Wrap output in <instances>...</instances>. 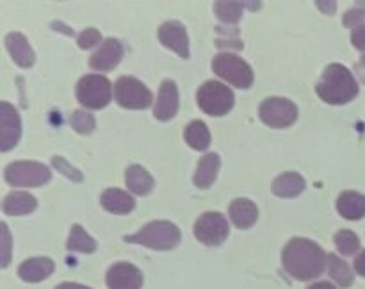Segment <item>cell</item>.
I'll list each match as a JSON object with an SVG mask.
<instances>
[{
    "label": "cell",
    "mask_w": 365,
    "mask_h": 289,
    "mask_svg": "<svg viewBox=\"0 0 365 289\" xmlns=\"http://www.w3.org/2000/svg\"><path fill=\"white\" fill-rule=\"evenodd\" d=\"M282 263L291 277L298 280H312L327 270L328 255L317 243L305 238H294L285 245Z\"/></svg>",
    "instance_id": "1"
},
{
    "label": "cell",
    "mask_w": 365,
    "mask_h": 289,
    "mask_svg": "<svg viewBox=\"0 0 365 289\" xmlns=\"http://www.w3.org/2000/svg\"><path fill=\"white\" fill-rule=\"evenodd\" d=\"M316 89L321 100L334 103V106L351 102L359 95V84H356L353 73L339 63L328 64Z\"/></svg>",
    "instance_id": "2"
},
{
    "label": "cell",
    "mask_w": 365,
    "mask_h": 289,
    "mask_svg": "<svg viewBox=\"0 0 365 289\" xmlns=\"http://www.w3.org/2000/svg\"><path fill=\"white\" fill-rule=\"evenodd\" d=\"M125 241L148 246L152 250H171L180 243V230L171 221H150L139 232L127 235Z\"/></svg>",
    "instance_id": "3"
},
{
    "label": "cell",
    "mask_w": 365,
    "mask_h": 289,
    "mask_svg": "<svg viewBox=\"0 0 365 289\" xmlns=\"http://www.w3.org/2000/svg\"><path fill=\"white\" fill-rule=\"evenodd\" d=\"M196 102H198L200 109H203L210 116H223V114L230 113L234 107V93L221 82L209 81L198 89Z\"/></svg>",
    "instance_id": "4"
},
{
    "label": "cell",
    "mask_w": 365,
    "mask_h": 289,
    "mask_svg": "<svg viewBox=\"0 0 365 289\" xmlns=\"http://www.w3.org/2000/svg\"><path fill=\"white\" fill-rule=\"evenodd\" d=\"M214 73L237 88H250L253 84V70L245 59L235 54H220L212 59Z\"/></svg>",
    "instance_id": "5"
},
{
    "label": "cell",
    "mask_w": 365,
    "mask_h": 289,
    "mask_svg": "<svg viewBox=\"0 0 365 289\" xmlns=\"http://www.w3.org/2000/svg\"><path fill=\"white\" fill-rule=\"evenodd\" d=\"M77 98L86 109H102L113 98V86L102 75H86L77 84Z\"/></svg>",
    "instance_id": "6"
},
{
    "label": "cell",
    "mask_w": 365,
    "mask_h": 289,
    "mask_svg": "<svg viewBox=\"0 0 365 289\" xmlns=\"http://www.w3.org/2000/svg\"><path fill=\"white\" fill-rule=\"evenodd\" d=\"M7 184L21 186V188H38L46 184L52 177L50 170L36 161H14L6 168Z\"/></svg>",
    "instance_id": "7"
},
{
    "label": "cell",
    "mask_w": 365,
    "mask_h": 289,
    "mask_svg": "<svg viewBox=\"0 0 365 289\" xmlns=\"http://www.w3.org/2000/svg\"><path fill=\"white\" fill-rule=\"evenodd\" d=\"M114 96H116V102L125 109H145L152 103L150 89L141 81L135 77H127V75L118 78Z\"/></svg>",
    "instance_id": "8"
},
{
    "label": "cell",
    "mask_w": 365,
    "mask_h": 289,
    "mask_svg": "<svg viewBox=\"0 0 365 289\" xmlns=\"http://www.w3.org/2000/svg\"><path fill=\"white\" fill-rule=\"evenodd\" d=\"M260 118L266 125L273 128L291 127L298 118V107L287 98H267L260 106Z\"/></svg>",
    "instance_id": "9"
},
{
    "label": "cell",
    "mask_w": 365,
    "mask_h": 289,
    "mask_svg": "<svg viewBox=\"0 0 365 289\" xmlns=\"http://www.w3.org/2000/svg\"><path fill=\"white\" fill-rule=\"evenodd\" d=\"M228 221L223 214L220 213H205L196 220L195 235L203 245L217 246L228 238Z\"/></svg>",
    "instance_id": "10"
},
{
    "label": "cell",
    "mask_w": 365,
    "mask_h": 289,
    "mask_svg": "<svg viewBox=\"0 0 365 289\" xmlns=\"http://www.w3.org/2000/svg\"><path fill=\"white\" fill-rule=\"evenodd\" d=\"M21 134V121L18 111L9 102L0 103V148L9 152L16 146Z\"/></svg>",
    "instance_id": "11"
},
{
    "label": "cell",
    "mask_w": 365,
    "mask_h": 289,
    "mask_svg": "<svg viewBox=\"0 0 365 289\" xmlns=\"http://www.w3.org/2000/svg\"><path fill=\"white\" fill-rule=\"evenodd\" d=\"M143 273L130 263H116L107 271L109 289H141Z\"/></svg>",
    "instance_id": "12"
},
{
    "label": "cell",
    "mask_w": 365,
    "mask_h": 289,
    "mask_svg": "<svg viewBox=\"0 0 365 289\" xmlns=\"http://www.w3.org/2000/svg\"><path fill=\"white\" fill-rule=\"evenodd\" d=\"M159 39L164 46L177 52L180 57H189V38L187 31L178 21H166L159 29Z\"/></svg>",
    "instance_id": "13"
},
{
    "label": "cell",
    "mask_w": 365,
    "mask_h": 289,
    "mask_svg": "<svg viewBox=\"0 0 365 289\" xmlns=\"http://www.w3.org/2000/svg\"><path fill=\"white\" fill-rule=\"evenodd\" d=\"M123 57V46L118 39L109 38L100 45V49L89 59V66L100 71H109L118 66V63Z\"/></svg>",
    "instance_id": "14"
},
{
    "label": "cell",
    "mask_w": 365,
    "mask_h": 289,
    "mask_svg": "<svg viewBox=\"0 0 365 289\" xmlns=\"http://www.w3.org/2000/svg\"><path fill=\"white\" fill-rule=\"evenodd\" d=\"M178 111V88L173 81H164L160 84L159 96H157L153 116L160 121H168L177 114Z\"/></svg>",
    "instance_id": "15"
},
{
    "label": "cell",
    "mask_w": 365,
    "mask_h": 289,
    "mask_svg": "<svg viewBox=\"0 0 365 289\" xmlns=\"http://www.w3.org/2000/svg\"><path fill=\"white\" fill-rule=\"evenodd\" d=\"M53 266L56 264L48 257H32V259L21 263V266L18 268V275L25 282H41L52 275Z\"/></svg>",
    "instance_id": "16"
},
{
    "label": "cell",
    "mask_w": 365,
    "mask_h": 289,
    "mask_svg": "<svg viewBox=\"0 0 365 289\" xmlns=\"http://www.w3.org/2000/svg\"><path fill=\"white\" fill-rule=\"evenodd\" d=\"M6 46L18 66L31 68L34 64V52H32L31 45H29L24 34H20V32H9L6 36Z\"/></svg>",
    "instance_id": "17"
},
{
    "label": "cell",
    "mask_w": 365,
    "mask_h": 289,
    "mask_svg": "<svg viewBox=\"0 0 365 289\" xmlns=\"http://www.w3.org/2000/svg\"><path fill=\"white\" fill-rule=\"evenodd\" d=\"M100 203L106 211L114 214H128L135 207V200L127 191L118 188H109L100 196Z\"/></svg>",
    "instance_id": "18"
},
{
    "label": "cell",
    "mask_w": 365,
    "mask_h": 289,
    "mask_svg": "<svg viewBox=\"0 0 365 289\" xmlns=\"http://www.w3.org/2000/svg\"><path fill=\"white\" fill-rule=\"evenodd\" d=\"M337 211L346 220H360L365 216V196L356 191H344L337 198Z\"/></svg>",
    "instance_id": "19"
},
{
    "label": "cell",
    "mask_w": 365,
    "mask_h": 289,
    "mask_svg": "<svg viewBox=\"0 0 365 289\" xmlns=\"http://www.w3.org/2000/svg\"><path fill=\"white\" fill-rule=\"evenodd\" d=\"M230 218L239 228H250L259 218V209L248 198H237L230 206Z\"/></svg>",
    "instance_id": "20"
},
{
    "label": "cell",
    "mask_w": 365,
    "mask_h": 289,
    "mask_svg": "<svg viewBox=\"0 0 365 289\" xmlns=\"http://www.w3.org/2000/svg\"><path fill=\"white\" fill-rule=\"evenodd\" d=\"M2 207L7 216H24V214H31L38 207V200L24 191L9 193L4 200Z\"/></svg>",
    "instance_id": "21"
},
{
    "label": "cell",
    "mask_w": 365,
    "mask_h": 289,
    "mask_svg": "<svg viewBox=\"0 0 365 289\" xmlns=\"http://www.w3.org/2000/svg\"><path fill=\"white\" fill-rule=\"evenodd\" d=\"M220 170V156L217 153H207L198 161V168L195 173V186L196 188H210L217 177Z\"/></svg>",
    "instance_id": "22"
},
{
    "label": "cell",
    "mask_w": 365,
    "mask_h": 289,
    "mask_svg": "<svg viewBox=\"0 0 365 289\" xmlns=\"http://www.w3.org/2000/svg\"><path fill=\"white\" fill-rule=\"evenodd\" d=\"M125 182L134 195H148L153 189V177L139 164H132L125 171Z\"/></svg>",
    "instance_id": "23"
},
{
    "label": "cell",
    "mask_w": 365,
    "mask_h": 289,
    "mask_svg": "<svg viewBox=\"0 0 365 289\" xmlns=\"http://www.w3.org/2000/svg\"><path fill=\"white\" fill-rule=\"evenodd\" d=\"M303 189H305V178L294 171L282 173L273 182V193L280 198H294L299 193H303Z\"/></svg>",
    "instance_id": "24"
},
{
    "label": "cell",
    "mask_w": 365,
    "mask_h": 289,
    "mask_svg": "<svg viewBox=\"0 0 365 289\" xmlns=\"http://www.w3.org/2000/svg\"><path fill=\"white\" fill-rule=\"evenodd\" d=\"M184 138L191 148L200 150V152H203V150H207L210 146V132L202 120H192L185 127Z\"/></svg>",
    "instance_id": "25"
},
{
    "label": "cell",
    "mask_w": 365,
    "mask_h": 289,
    "mask_svg": "<svg viewBox=\"0 0 365 289\" xmlns=\"http://www.w3.org/2000/svg\"><path fill=\"white\" fill-rule=\"evenodd\" d=\"M68 250L71 252H82V253H93L96 250V241L81 227V225H73L70 232V238L66 243Z\"/></svg>",
    "instance_id": "26"
},
{
    "label": "cell",
    "mask_w": 365,
    "mask_h": 289,
    "mask_svg": "<svg viewBox=\"0 0 365 289\" xmlns=\"http://www.w3.org/2000/svg\"><path fill=\"white\" fill-rule=\"evenodd\" d=\"M328 273L342 288H349L353 284V271L341 257L328 253Z\"/></svg>",
    "instance_id": "27"
},
{
    "label": "cell",
    "mask_w": 365,
    "mask_h": 289,
    "mask_svg": "<svg viewBox=\"0 0 365 289\" xmlns=\"http://www.w3.org/2000/svg\"><path fill=\"white\" fill-rule=\"evenodd\" d=\"M242 7L245 4L241 2H227V0H220L214 4V11H216L217 18L225 24H237L242 16Z\"/></svg>",
    "instance_id": "28"
},
{
    "label": "cell",
    "mask_w": 365,
    "mask_h": 289,
    "mask_svg": "<svg viewBox=\"0 0 365 289\" xmlns=\"http://www.w3.org/2000/svg\"><path fill=\"white\" fill-rule=\"evenodd\" d=\"M335 245H337L339 252L344 255H353L360 250V239L353 230H339L335 234Z\"/></svg>",
    "instance_id": "29"
},
{
    "label": "cell",
    "mask_w": 365,
    "mask_h": 289,
    "mask_svg": "<svg viewBox=\"0 0 365 289\" xmlns=\"http://www.w3.org/2000/svg\"><path fill=\"white\" fill-rule=\"evenodd\" d=\"M70 125L81 134H89V132L95 131L96 120L91 113H86V111H75L70 118Z\"/></svg>",
    "instance_id": "30"
},
{
    "label": "cell",
    "mask_w": 365,
    "mask_h": 289,
    "mask_svg": "<svg viewBox=\"0 0 365 289\" xmlns=\"http://www.w3.org/2000/svg\"><path fill=\"white\" fill-rule=\"evenodd\" d=\"M52 164H53V166H56L57 171L64 173L68 178H71V181H75V182H81L82 181V173H81V171L75 170L73 166H70V164H68L66 161L63 159V157H53Z\"/></svg>",
    "instance_id": "31"
},
{
    "label": "cell",
    "mask_w": 365,
    "mask_h": 289,
    "mask_svg": "<svg viewBox=\"0 0 365 289\" xmlns=\"http://www.w3.org/2000/svg\"><path fill=\"white\" fill-rule=\"evenodd\" d=\"M100 39H102V36H100V32L96 31V29H86L84 32H81V34H78L77 41H78V46H81V49L88 50V49H91V46L98 45Z\"/></svg>",
    "instance_id": "32"
},
{
    "label": "cell",
    "mask_w": 365,
    "mask_h": 289,
    "mask_svg": "<svg viewBox=\"0 0 365 289\" xmlns=\"http://www.w3.org/2000/svg\"><path fill=\"white\" fill-rule=\"evenodd\" d=\"M364 18H365V9H351L348 14L344 16V25L346 27H359V25H364Z\"/></svg>",
    "instance_id": "33"
},
{
    "label": "cell",
    "mask_w": 365,
    "mask_h": 289,
    "mask_svg": "<svg viewBox=\"0 0 365 289\" xmlns=\"http://www.w3.org/2000/svg\"><path fill=\"white\" fill-rule=\"evenodd\" d=\"M2 245H4L2 266L6 268L7 264H9V259H11V235H9V230H7L6 223H2Z\"/></svg>",
    "instance_id": "34"
},
{
    "label": "cell",
    "mask_w": 365,
    "mask_h": 289,
    "mask_svg": "<svg viewBox=\"0 0 365 289\" xmlns=\"http://www.w3.org/2000/svg\"><path fill=\"white\" fill-rule=\"evenodd\" d=\"M351 43H353V46H356V49L365 52V24L353 29Z\"/></svg>",
    "instance_id": "35"
},
{
    "label": "cell",
    "mask_w": 365,
    "mask_h": 289,
    "mask_svg": "<svg viewBox=\"0 0 365 289\" xmlns=\"http://www.w3.org/2000/svg\"><path fill=\"white\" fill-rule=\"evenodd\" d=\"M355 271L359 275H362V277H365V250L360 255H356L355 259Z\"/></svg>",
    "instance_id": "36"
},
{
    "label": "cell",
    "mask_w": 365,
    "mask_h": 289,
    "mask_svg": "<svg viewBox=\"0 0 365 289\" xmlns=\"http://www.w3.org/2000/svg\"><path fill=\"white\" fill-rule=\"evenodd\" d=\"M317 7H321V11H323V13L334 14L337 4H335V2H317Z\"/></svg>",
    "instance_id": "37"
},
{
    "label": "cell",
    "mask_w": 365,
    "mask_h": 289,
    "mask_svg": "<svg viewBox=\"0 0 365 289\" xmlns=\"http://www.w3.org/2000/svg\"><path fill=\"white\" fill-rule=\"evenodd\" d=\"M56 289H91V288H86V285L75 284V282H64V284L57 285Z\"/></svg>",
    "instance_id": "38"
},
{
    "label": "cell",
    "mask_w": 365,
    "mask_h": 289,
    "mask_svg": "<svg viewBox=\"0 0 365 289\" xmlns=\"http://www.w3.org/2000/svg\"><path fill=\"white\" fill-rule=\"evenodd\" d=\"M307 289H337L334 284H330V282H316V284L309 285Z\"/></svg>",
    "instance_id": "39"
},
{
    "label": "cell",
    "mask_w": 365,
    "mask_h": 289,
    "mask_svg": "<svg viewBox=\"0 0 365 289\" xmlns=\"http://www.w3.org/2000/svg\"><path fill=\"white\" fill-rule=\"evenodd\" d=\"M360 63L365 64V54H364V56H362V59H360Z\"/></svg>",
    "instance_id": "40"
}]
</instances>
